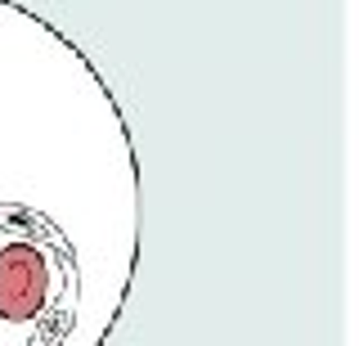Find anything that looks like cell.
Masks as SVG:
<instances>
[{"label":"cell","mask_w":359,"mask_h":346,"mask_svg":"<svg viewBox=\"0 0 359 346\" xmlns=\"http://www.w3.org/2000/svg\"><path fill=\"white\" fill-rule=\"evenodd\" d=\"M41 301V261L27 243L0 252V310L5 315H32Z\"/></svg>","instance_id":"1"}]
</instances>
